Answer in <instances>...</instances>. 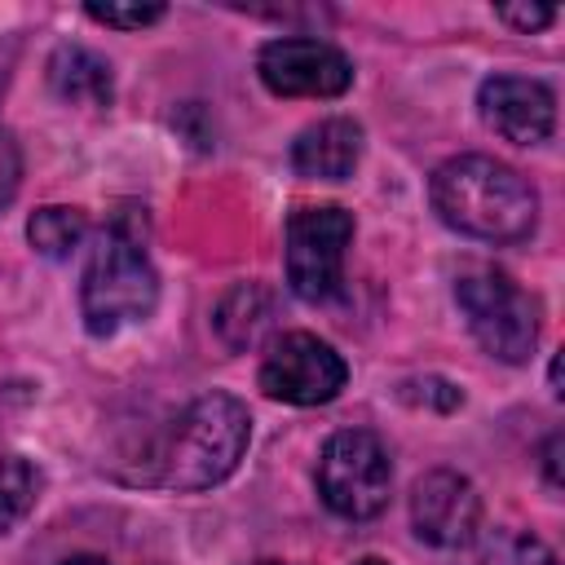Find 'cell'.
<instances>
[{
	"mask_svg": "<svg viewBox=\"0 0 565 565\" xmlns=\"http://www.w3.org/2000/svg\"><path fill=\"white\" fill-rule=\"evenodd\" d=\"M252 437L247 406L230 393H203L194 397L181 419L172 424L168 450H163V481L177 490H207L225 481Z\"/></svg>",
	"mask_w": 565,
	"mask_h": 565,
	"instance_id": "3957f363",
	"label": "cell"
},
{
	"mask_svg": "<svg viewBox=\"0 0 565 565\" xmlns=\"http://www.w3.org/2000/svg\"><path fill=\"white\" fill-rule=\"evenodd\" d=\"M428 194H433L437 216L450 230L481 238V243H521L539 225L534 185L516 168H508L490 154L446 159L433 172Z\"/></svg>",
	"mask_w": 565,
	"mask_h": 565,
	"instance_id": "6da1fadb",
	"label": "cell"
},
{
	"mask_svg": "<svg viewBox=\"0 0 565 565\" xmlns=\"http://www.w3.org/2000/svg\"><path fill=\"white\" fill-rule=\"evenodd\" d=\"M159 278L146 256V216L137 207H119L93 247V260L79 282V313L93 335H115L128 322L154 313Z\"/></svg>",
	"mask_w": 565,
	"mask_h": 565,
	"instance_id": "7a4b0ae2",
	"label": "cell"
},
{
	"mask_svg": "<svg viewBox=\"0 0 565 565\" xmlns=\"http://www.w3.org/2000/svg\"><path fill=\"white\" fill-rule=\"evenodd\" d=\"M84 234H88V216H84L79 207H62V203H49V207L31 212V221H26L31 247H35L40 256H49V260L71 256V252L84 243Z\"/></svg>",
	"mask_w": 565,
	"mask_h": 565,
	"instance_id": "5bb4252c",
	"label": "cell"
},
{
	"mask_svg": "<svg viewBox=\"0 0 565 565\" xmlns=\"http://www.w3.org/2000/svg\"><path fill=\"white\" fill-rule=\"evenodd\" d=\"M353 243V216L335 203L322 207H300L287 221V287L322 305L340 291L344 278V252Z\"/></svg>",
	"mask_w": 565,
	"mask_h": 565,
	"instance_id": "8992f818",
	"label": "cell"
},
{
	"mask_svg": "<svg viewBox=\"0 0 565 565\" xmlns=\"http://www.w3.org/2000/svg\"><path fill=\"white\" fill-rule=\"evenodd\" d=\"M393 490V463L375 433L344 428L322 446L318 459V494L344 521H366L384 512Z\"/></svg>",
	"mask_w": 565,
	"mask_h": 565,
	"instance_id": "5b68a950",
	"label": "cell"
},
{
	"mask_svg": "<svg viewBox=\"0 0 565 565\" xmlns=\"http://www.w3.org/2000/svg\"><path fill=\"white\" fill-rule=\"evenodd\" d=\"M274 327V291L260 282H238L216 305V331L230 349H256Z\"/></svg>",
	"mask_w": 565,
	"mask_h": 565,
	"instance_id": "4fadbf2b",
	"label": "cell"
},
{
	"mask_svg": "<svg viewBox=\"0 0 565 565\" xmlns=\"http://www.w3.org/2000/svg\"><path fill=\"white\" fill-rule=\"evenodd\" d=\"M66 565H106V561H97V556H71Z\"/></svg>",
	"mask_w": 565,
	"mask_h": 565,
	"instance_id": "44dd1931",
	"label": "cell"
},
{
	"mask_svg": "<svg viewBox=\"0 0 565 565\" xmlns=\"http://www.w3.org/2000/svg\"><path fill=\"white\" fill-rule=\"evenodd\" d=\"M543 472H547V486L556 490L561 486V433H552L543 446Z\"/></svg>",
	"mask_w": 565,
	"mask_h": 565,
	"instance_id": "ffe728a7",
	"label": "cell"
},
{
	"mask_svg": "<svg viewBox=\"0 0 565 565\" xmlns=\"http://www.w3.org/2000/svg\"><path fill=\"white\" fill-rule=\"evenodd\" d=\"M411 525L433 547H468L481 530V494L468 477L437 468L411 490Z\"/></svg>",
	"mask_w": 565,
	"mask_h": 565,
	"instance_id": "9c48e42d",
	"label": "cell"
},
{
	"mask_svg": "<svg viewBox=\"0 0 565 565\" xmlns=\"http://www.w3.org/2000/svg\"><path fill=\"white\" fill-rule=\"evenodd\" d=\"M40 499V468L22 455L0 459V534H9Z\"/></svg>",
	"mask_w": 565,
	"mask_h": 565,
	"instance_id": "2e32d148",
	"label": "cell"
},
{
	"mask_svg": "<svg viewBox=\"0 0 565 565\" xmlns=\"http://www.w3.org/2000/svg\"><path fill=\"white\" fill-rule=\"evenodd\" d=\"M84 13L93 18V22H102V26H119V31H141V26H150V22H159L163 18V4H84Z\"/></svg>",
	"mask_w": 565,
	"mask_h": 565,
	"instance_id": "e0dca14e",
	"label": "cell"
},
{
	"mask_svg": "<svg viewBox=\"0 0 565 565\" xmlns=\"http://www.w3.org/2000/svg\"><path fill=\"white\" fill-rule=\"evenodd\" d=\"M49 84L62 102L71 106H110L115 97V79H110V62L97 57L93 49L84 44H57L53 57H49Z\"/></svg>",
	"mask_w": 565,
	"mask_h": 565,
	"instance_id": "7c38bea8",
	"label": "cell"
},
{
	"mask_svg": "<svg viewBox=\"0 0 565 565\" xmlns=\"http://www.w3.org/2000/svg\"><path fill=\"white\" fill-rule=\"evenodd\" d=\"M265 565H278V561H265Z\"/></svg>",
	"mask_w": 565,
	"mask_h": 565,
	"instance_id": "603a6c76",
	"label": "cell"
},
{
	"mask_svg": "<svg viewBox=\"0 0 565 565\" xmlns=\"http://www.w3.org/2000/svg\"><path fill=\"white\" fill-rule=\"evenodd\" d=\"M455 300L477 335V344L499 362H525L539 340V305L494 265H463L455 278Z\"/></svg>",
	"mask_w": 565,
	"mask_h": 565,
	"instance_id": "277c9868",
	"label": "cell"
},
{
	"mask_svg": "<svg viewBox=\"0 0 565 565\" xmlns=\"http://www.w3.org/2000/svg\"><path fill=\"white\" fill-rule=\"evenodd\" d=\"M362 159V128L344 115L309 124L291 141V168L309 181H344Z\"/></svg>",
	"mask_w": 565,
	"mask_h": 565,
	"instance_id": "8fae6325",
	"label": "cell"
},
{
	"mask_svg": "<svg viewBox=\"0 0 565 565\" xmlns=\"http://www.w3.org/2000/svg\"><path fill=\"white\" fill-rule=\"evenodd\" d=\"M344 380H349L344 358L309 331L278 335L260 362V388L274 402H291V406H322L344 388Z\"/></svg>",
	"mask_w": 565,
	"mask_h": 565,
	"instance_id": "52a82bcc",
	"label": "cell"
},
{
	"mask_svg": "<svg viewBox=\"0 0 565 565\" xmlns=\"http://www.w3.org/2000/svg\"><path fill=\"white\" fill-rule=\"evenodd\" d=\"M256 71L278 97H340L353 84V62L335 44L309 35L269 40L256 57Z\"/></svg>",
	"mask_w": 565,
	"mask_h": 565,
	"instance_id": "ba28073f",
	"label": "cell"
},
{
	"mask_svg": "<svg viewBox=\"0 0 565 565\" xmlns=\"http://www.w3.org/2000/svg\"><path fill=\"white\" fill-rule=\"evenodd\" d=\"M18 181H22V154L13 132L0 128V207H9V199L18 194Z\"/></svg>",
	"mask_w": 565,
	"mask_h": 565,
	"instance_id": "ac0fdd59",
	"label": "cell"
},
{
	"mask_svg": "<svg viewBox=\"0 0 565 565\" xmlns=\"http://www.w3.org/2000/svg\"><path fill=\"white\" fill-rule=\"evenodd\" d=\"M494 13H499L503 22H512L516 31H539V26H547V22L556 18L552 4H499Z\"/></svg>",
	"mask_w": 565,
	"mask_h": 565,
	"instance_id": "d6986e66",
	"label": "cell"
},
{
	"mask_svg": "<svg viewBox=\"0 0 565 565\" xmlns=\"http://www.w3.org/2000/svg\"><path fill=\"white\" fill-rule=\"evenodd\" d=\"M468 547L472 552L463 565H556L552 547L534 534H521V530H494L486 539H472Z\"/></svg>",
	"mask_w": 565,
	"mask_h": 565,
	"instance_id": "9a60e30c",
	"label": "cell"
},
{
	"mask_svg": "<svg viewBox=\"0 0 565 565\" xmlns=\"http://www.w3.org/2000/svg\"><path fill=\"white\" fill-rule=\"evenodd\" d=\"M358 565H388V561H380V556H366V561H358Z\"/></svg>",
	"mask_w": 565,
	"mask_h": 565,
	"instance_id": "7402d4cb",
	"label": "cell"
},
{
	"mask_svg": "<svg viewBox=\"0 0 565 565\" xmlns=\"http://www.w3.org/2000/svg\"><path fill=\"white\" fill-rule=\"evenodd\" d=\"M481 119L512 146H539L556 128V97L543 79L525 75H490L477 93Z\"/></svg>",
	"mask_w": 565,
	"mask_h": 565,
	"instance_id": "30bf717a",
	"label": "cell"
}]
</instances>
